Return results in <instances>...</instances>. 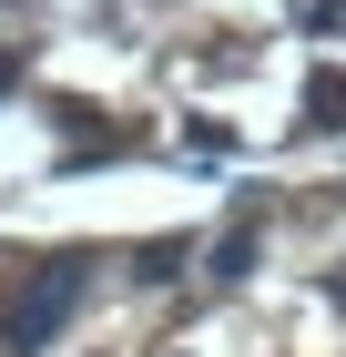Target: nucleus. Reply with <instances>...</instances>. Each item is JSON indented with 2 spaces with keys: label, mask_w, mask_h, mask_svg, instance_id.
Segmentation results:
<instances>
[{
  "label": "nucleus",
  "mask_w": 346,
  "mask_h": 357,
  "mask_svg": "<svg viewBox=\"0 0 346 357\" xmlns=\"http://www.w3.org/2000/svg\"><path fill=\"white\" fill-rule=\"evenodd\" d=\"M244 266H255V225H235V235H224V245H214V275H224V286H235Z\"/></svg>",
  "instance_id": "obj_3"
},
{
  "label": "nucleus",
  "mask_w": 346,
  "mask_h": 357,
  "mask_svg": "<svg viewBox=\"0 0 346 357\" xmlns=\"http://www.w3.org/2000/svg\"><path fill=\"white\" fill-rule=\"evenodd\" d=\"M10 82H21V52H0V92H10Z\"/></svg>",
  "instance_id": "obj_4"
},
{
  "label": "nucleus",
  "mask_w": 346,
  "mask_h": 357,
  "mask_svg": "<svg viewBox=\"0 0 346 357\" xmlns=\"http://www.w3.org/2000/svg\"><path fill=\"white\" fill-rule=\"evenodd\" d=\"M306 123H326V133L346 123V82H336V72H316V82H306Z\"/></svg>",
  "instance_id": "obj_2"
},
{
  "label": "nucleus",
  "mask_w": 346,
  "mask_h": 357,
  "mask_svg": "<svg viewBox=\"0 0 346 357\" xmlns=\"http://www.w3.org/2000/svg\"><path fill=\"white\" fill-rule=\"evenodd\" d=\"M81 286H92V275H81V255H61V266H41V275L21 286V296H10V317H0V337H10V347H52V337L72 327Z\"/></svg>",
  "instance_id": "obj_1"
}]
</instances>
